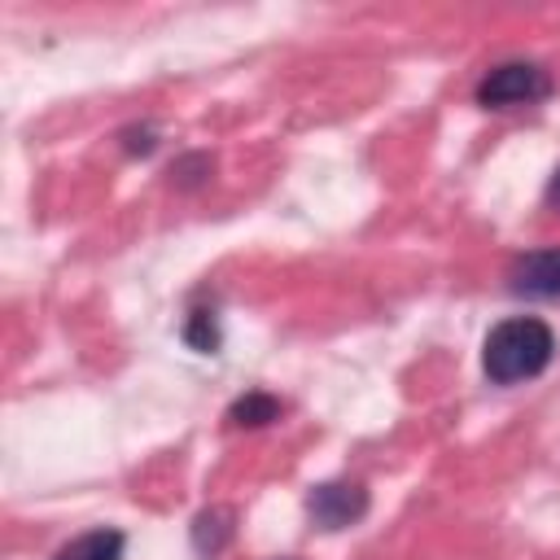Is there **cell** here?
<instances>
[{"label":"cell","instance_id":"6da1fadb","mask_svg":"<svg viewBox=\"0 0 560 560\" xmlns=\"http://www.w3.org/2000/svg\"><path fill=\"white\" fill-rule=\"evenodd\" d=\"M551 354H556L551 328L534 315H516V319H503L490 328L481 363H486V376L494 385H516V381L538 376L551 363Z\"/></svg>","mask_w":560,"mask_h":560},{"label":"cell","instance_id":"7a4b0ae2","mask_svg":"<svg viewBox=\"0 0 560 560\" xmlns=\"http://www.w3.org/2000/svg\"><path fill=\"white\" fill-rule=\"evenodd\" d=\"M551 96V79L542 66H529V61H508V66H494L481 83H477V105L486 109H512V105H534Z\"/></svg>","mask_w":560,"mask_h":560},{"label":"cell","instance_id":"3957f363","mask_svg":"<svg viewBox=\"0 0 560 560\" xmlns=\"http://www.w3.org/2000/svg\"><path fill=\"white\" fill-rule=\"evenodd\" d=\"M306 512L319 529H346L368 512V490L359 481H324L306 494Z\"/></svg>","mask_w":560,"mask_h":560},{"label":"cell","instance_id":"277c9868","mask_svg":"<svg viewBox=\"0 0 560 560\" xmlns=\"http://www.w3.org/2000/svg\"><path fill=\"white\" fill-rule=\"evenodd\" d=\"M512 289L529 298H560V249L525 254L512 271Z\"/></svg>","mask_w":560,"mask_h":560},{"label":"cell","instance_id":"5b68a950","mask_svg":"<svg viewBox=\"0 0 560 560\" xmlns=\"http://www.w3.org/2000/svg\"><path fill=\"white\" fill-rule=\"evenodd\" d=\"M52 560H122V534L118 529H88L74 542H66Z\"/></svg>","mask_w":560,"mask_h":560},{"label":"cell","instance_id":"8992f818","mask_svg":"<svg viewBox=\"0 0 560 560\" xmlns=\"http://www.w3.org/2000/svg\"><path fill=\"white\" fill-rule=\"evenodd\" d=\"M280 398H271V394H262V389H254V394H245V398H236L232 402V411H228V420L232 424H267V420H280Z\"/></svg>","mask_w":560,"mask_h":560},{"label":"cell","instance_id":"52a82bcc","mask_svg":"<svg viewBox=\"0 0 560 560\" xmlns=\"http://www.w3.org/2000/svg\"><path fill=\"white\" fill-rule=\"evenodd\" d=\"M184 337H188V346H197V350H214V346H219L214 315H210V311H192V319H188Z\"/></svg>","mask_w":560,"mask_h":560},{"label":"cell","instance_id":"ba28073f","mask_svg":"<svg viewBox=\"0 0 560 560\" xmlns=\"http://www.w3.org/2000/svg\"><path fill=\"white\" fill-rule=\"evenodd\" d=\"M551 192H556V197H560V171H556V184H551Z\"/></svg>","mask_w":560,"mask_h":560}]
</instances>
